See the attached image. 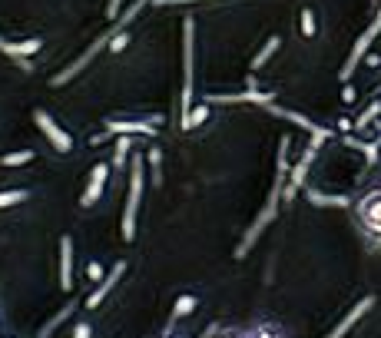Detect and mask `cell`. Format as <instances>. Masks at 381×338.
<instances>
[{"mask_svg":"<svg viewBox=\"0 0 381 338\" xmlns=\"http://www.w3.org/2000/svg\"><path fill=\"white\" fill-rule=\"evenodd\" d=\"M146 4H150V0H133V4H130V7H126V14H123V17H116V23H113V30H110V33H103V37L96 40L93 47L86 50L83 57L76 60V63H70V67L63 70V73H57V77H53V87H63V83H70V80H73L76 73H80V70H83L86 63H90V60L96 57V50L103 47V43H110V40H113L116 33H123V30H126V23H130V20H136V14H140V10H143Z\"/></svg>","mask_w":381,"mask_h":338,"instance_id":"7a4b0ae2","label":"cell"},{"mask_svg":"<svg viewBox=\"0 0 381 338\" xmlns=\"http://www.w3.org/2000/svg\"><path fill=\"white\" fill-rule=\"evenodd\" d=\"M160 123H162V116H110L106 120V130L103 133H96L90 143L100 146L103 139H110V136H156L160 133Z\"/></svg>","mask_w":381,"mask_h":338,"instance_id":"3957f363","label":"cell"},{"mask_svg":"<svg viewBox=\"0 0 381 338\" xmlns=\"http://www.w3.org/2000/svg\"><path fill=\"white\" fill-rule=\"evenodd\" d=\"M318 143H322V139H315V143L308 146V149H305V156L298 159V166L292 169V176H288V186L282 189V199H286V203H292V199H296V193L305 186V176H308V166H312L315 153H318Z\"/></svg>","mask_w":381,"mask_h":338,"instance_id":"30bf717a","label":"cell"},{"mask_svg":"<svg viewBox=\"0 0 381 338\" xmlns=\"http://www.w3.org/2000/svg\"><path fill=\"white\" fill-rule=\"evenodd\" d=\"M249 338H286V335H282V332H278L276 325H256Z\"/></svg>","mask_w":381,"mask_h":338,"instance_id":"484cf974","label":"cell"},{"mask_svg":"<svg viewBox=\"0 0 381 338\" xmlns=\"http://www.w3.org/2000/svg\"><path fill=\"white\" fill-rule=\"evenodd\" d=\"M160 7H169V4H196V0H156Z\"/></svg>","mask_w":381,"mask_h":338,"instance_id":"d6a6232c","label":"cell"},{"mask_svg":"<svg viewBox=\"0 0 381 338\" xmlns=\"http://www.w3.org/2000/svg\"><path fill=\"white\" fill-rule=\"evenodd\" d=\"M0 338H4V335H0Z\"/></svg>","mask_w":381,"mask_h":338,"instance_id":"836d02e7","label":"cell"},{"mask_svg":"<svg viewBox=\"0 0 381 338\" xmlns=\"http://www.w3.org/2000/svg\"><path fill=\"white\" fill-rule=\"evenodd\" d=\"M308 199H312L315 206H348L345 196H325V193H318V189H308Z\"/></svg>","mask_w":381,"mask_h":338,"instance_id":"603a6c76","label":"cell"},{"mask_svg":"<svg viewBox=\"0 0 381 338\" xmlns=\"http://www.w3.org/2000/svg\"><path fill=\"white\" fill-rule=\"evenodd\" d=\"M146 163H150V169H152V186L160 189V186H162V149H160V146H150Z\"/></svg>","mask_w":381,"mask_h":338,"instance_id":"ac0fdd59","label":"cell"},{"mask_svg":"<svg viewBox=\"0 0 381 338\" xmlns=\"http://www.w3.org/2000/svg\"><path fill=\"white\" fill-rule=\"evenodd\" d=\"M76 245H73V236H60V289L73 295V262H76Z\"/></svg>","mask_w":381,"mask_h":338,"instance_id":"8fae6325","label":"cell"},{"mask_svg":"<svg viewBox=\"0 0 381 338\" xmlns=\"http://www.w3.org/2000/svg\"><path fill=\"white\" fill-rule=\"evenodd\" d=\"M0 53H7L10 60H14V63H17L20 70H24V73H33V63H30L27 57H20V50H17V43H7V40L0 37Z\"/></svg>","mask_w":381,"mask_h":338,"instance_id":"d6986e66","label":"cell"},{"mask_svg":"<svg viewBox=\"0 0 381 338\" xmlns=\"http://www.w3.org/2000/svg\"><path fill=\"white\" fill-rule=\"evenodd\" d=\"M110 173H113L110 163H96L93 169H90L86 189H83V196H80V209H83V213H90V209H96V206L103 203L106 186H110Z\"/></svg>","mask_w":381,"mask_h":338,"instance_id":"ba28073f","label":"cell"},{"mask_svg":"<svg viewBox=\"0 0 381 338\" xmlns=\"http://www.w3.org/2000/svg\"><path fill=\"white\" fill-rule=\"evenodd\" d=\"M156 338H182V335H176V319L166 322V325H162V332Z\"/></svg>","mask_w":381,"mask_h":338,"instance_id":"f546056e","label":"cell"},{"mask_svg":"<svg viewBox=\"0 0 381 338\" xmlns=\"http://www.w3.org/2000/svg\"><path fill=\"white\" fill-rule=\"evenodd\" d=\"M126 159H133V139L130 136H113V169H123Z\"/></svg>","mask_w":381,"mask_h":338,"instance_id":"5bb4252c","label":"cell"},{"mask_svg":"<svg viewBox=\"0 0 381 338\" xmlns=\"http://www.w3.org/2000/svg\"><path fill=\"white\" fill-rule=\"evenodd\" d=\"M33 123H37V130H40L43 136H47V143L53 146V149H57L60 156L73 153V136H70L67 130H63V126H60L57 120H53V116H50L43 107L33 110Z\"/></svg>","mask_w":381,"mask_h":338,"instance_id":"52a82bcc","label":"cell"},{"mask_svg":"<svg viewBox=\"0 0 381 338\" xmlns=\"http://www.w3.org/2000/svg\"><path fill=\"white\" fill-rule=\"evenodd\" d=\"M86 275H90V285H96V282L103 279V262H90V269H86Z\"/></svg>","mask_w":381,"mask_h":338,"instance_id":"83f0119b","label":"cell"},{"mask_svg":"<svg viewBox=\"0 0 381 338\" xmlns=\"http://www.w3.org/2000/svg\"><path fill=\"white\" fill-rule=\"evenodd\" d=\"M120 7H123V0H110V7H106V17H120Z\"/></svg>","mask_w":381,"mask_h":338,"instance_id":"4dcf8cb0","label":"cell"},{"mask_svg":"<svg viewBox=\"0 0 381 338\" xmlns=\"http://www.w3.org/2000/svg\"><path fill=\"white\" fill-rule=\"evenodd\" d=\"M286 176H288V136H282V143H278V166H276V183H272V193L266 199V209L252 219V226L246 229L242 242L236 245V259H246L249 249L259 242V236L268 229V223L278 216V203H282V189H286Z\"/></svg>","mask_w":381,"mask_h":338,"instance_id":"6da1fadb","label":"cell"},{"mask_svg":"<svg viewBox=\"0 0 381 338\" xmlns=\"http://www.w3.org/2000/svg\"><path fill=\"white\" fill-rule=\"evenodd\" d=\"M126 269H130V262H126V259H120V262H116L113 269L106 272L103 279H100V282H96V285H93V289H90V295H86V302H83V309H86V312L100 309V302H106V295H110V292H113L116 285H120V279H123V275H126Z\"/></svg>","mask_w":381,"mask_h":338,"instance_id":"9c48e42d","label":"cell"},{"mask_svg":"<svg viewBox=\"0 0 381 338\" xmlns=\"http://www.w3.org/2000/svg\"><path fill=\"white\" fill-rule=\"evenodd\" d=\"M278 47H282V40H278V37H268V40H266V47H262V50H259V53H256V57H252V63H249V70L266 67V60L272 57V53H276Z\"/></svg>","mask_w":381,"mask_h":338,"instance_id":"44dd1931","label":"cell"},{"mask_svg":"<svg viewBox=\"0 0 381 338\" xmlns=\"http://www.w3.org/2000/svg\"><path fill=\"white\" fill-rule=\"evenodd\" d=\"M30 199V189H24V186H17V189H4L0 193V209H10V206H20Z\"/></svg>","mask_w":381,"mask_h":338,"instance_id":"ffe728a7","label":"cell"},{"mask_svg":"<svg viewBox=\"0 0 381 338\" xmlns=\"http://www.w3.org/2000/svg\"><path fill=\"white\" fill-rule=\"evenodd\" d=\"M126 43H130V33H126V30H123V33H116V37H113V43H110V50H113V53H120V50H123Z\"/></svg>","mask_w":381,"mask_h":338,"instance_id":"f1b7e54d","label":"cell"},{"mask_svg":"<svg viewBox=\"0 0 381 338\" xmlns=\"http://www.w3.org/2000/svg\"><path fill=\"white\" fill-rule=\"evenodd\" d=\"M219 332H222V325H219V322H212V325H209V329H206V332H202L199 338H216V335H219Z\"/></svg>","mask_w":381,"mask_h":338,"instance_id":"1f68e13d","label":"cell"},{"mask_svg":"<svg viewBox=\"0 0 381 338\" xmlns=\"http://www.w3.org/2000/svg\"><path fill=\"white\" fill-rule=\"evenodd\" d=\"M355 219H358L365 236L381 242V189H368L355 199Z\"/></svg>","mask_w":381,"mask_h":338,"instance_id":"8992f818","label":"cell"},{"mask_svg":"<svg viewBox=\"0 0 381 338\" xmlns=\"http://www.w3.org/2000/svg\"><path fill=\"white\" fill-rule=\"evenodd\" d=\"M206 120H209V103H202V107H192V113H189V116H186V120H182V123H179V130H182V133H186V130H192V126L206 123Z\"/></svg>","mask_w":381,"mask_h":338,"instance_id":"7402d4cb","label":"cell"},{"mask_svg":"<svg viewBox=\"0 0 381 338\" xmlns=\"http://www.w3.org/2000/svg\"><path fill=\"white\" fill-rule=\"evenodd\" d=\"M315 30H318L315 14H312V10H302V33H305V37H315Z\"/></svg>","mask_w":381,"mask_h":338,"instance_id":"4316f807","label":"cell"},{"mask_svg":"<svg viewBox=\"0 0 381 338\" xmlns=\"http://www.w3.org/2000/svg\"><path fill=\"white\" fill-rule=\"evenodd\" d=\"M140 196H143V156H133L130 159V193H126V206H123V242L136 239V213H140Z\"/></svg>","mask_w":381,"mask_h":338,"instance_id":"277c9868","label":"cell"},{"mask_svg":"<svg viewBox=\"0 0 381 338\" xmlns=\"http://www.w3.org/2000/svg\"><path fill=\"white\" fill-rule=\"evenodd\" d=\"M17 50H20V57H33V53H40V50H43V40L30 37V40H24V43H17Z\"/></svg>","mask_w":381,"mask_h":338,"instance_id":"cb8c5ba5","label":"cell"},{"mask_svg":"<svg viewBox=\"0 0 381 338\" xmlns=\"http://www.w3.org/2000/svg\"><path fill=\"white\" fill-rule=\"evenodd\" d=\"M83 302H86V295H80V292H73V299H67V302H63V305H60V312H57V315H53V319H50L47 325H43V329H40L33 338H53V332H57L60 325H63V322H67L76 309H83Z\"/></svg>","mask_w":381,"mask_h":338,"instance_id":"4fadbf2b","label":"cell"},{"mask_svg":"<svg viewBox=\"0 0 381 338\" xmlns=\"http://www.w3.org/2000/svg\"><path fill=\"white\" fill-rule=\"evenodd\" d=\"M73 338H93V322L86 319H76V325H73Z\"/></svg>","mask_w":381,"mask_h":338,"instance_id":"d4e9b609","label":"cell"},{"mask_svg":"<svg viewBox=\"0 0 381 338\" xmlns=\"http://www.w3.org/2000/svg\"><path fill=\"white\" fill-rule=\"evenodd\" d=\"M192 37H196V20H182V93H179V123L192 113Z\"/></svg>","mask_w":381,"mask_h":338,"instance_id":"5b68a950","label":"cell"},{"mask_svg":"<svg viewBox=\"0 0 381 338\" xmlns=\"http://www.w3.org/2000/svg\"><path fill=\"white\" fill-rule=\"evenodd\" d=\"M199 309V299H196V295H179V299H176V305H172V315L169 319H186V315H192V312Z\"/></svg>","mask_w":381,"mask_h":338,"instance_id":"e0dca14e","label":"cell"},{"mask_svg":"<svg viewBox=\"0 0 381 338\" xmlns=\"http://www.w3.org/2000/svg\"><path fill=\"white\" fill-rule=\"evenodd\" d=\"M372 309H375V295H365L362 302H355L352 309L345 312L342 319H338V325H335V329L328 332L325 338H345V332H352V329H355V322L362 319V315H368Z\"/></svg>","mask_w":381,"mask_h":338,"instance_id":"7c38bea8","label":"cell"},{"mask_svg":"<svg viewBox=\"0 0 381 338\" xmlns=\"http://www.w3.org/2000/svg\"><path fill=\"white\" fill-rule=\"evenodd\" d=\"M378 27H381V20H375V23H372V30H368V33H365V37H362V40H358V47H355L352 60H348V67H345V70H342V80H348V77H352V70H355V63H358V60H362L365 47H368V43H372V37H375V33H378Z\"/></svg>","mask_w":381,"mask_h":338,"instance_id":"9a60e30c","label":"cell"},{"mask_svg":"<svg viewBox=\"0 0 381 338\" xmlns=\"http://www.w3.org/2000/svg\"><path fill=\"white\" fill-rule=\"evenodd\" d=\"M37 159V149H17V153H4L0 156V166L10 169V166H27Z\"/></svg>","mask_w":381,"mask_h":338,"instance_id":"2e32d148","label":"cell"}]
</instances>
